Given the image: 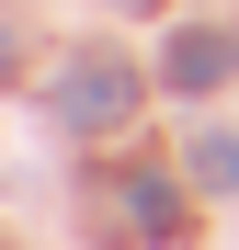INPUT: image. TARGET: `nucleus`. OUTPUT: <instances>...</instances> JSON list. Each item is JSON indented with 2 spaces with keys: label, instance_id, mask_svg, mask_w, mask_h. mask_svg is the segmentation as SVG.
<instances>
[{
  "label": "nucleus",
  "instance_id": "1",
  "mask_svg": "<svg viewBox=\"0 0 239 250\" xmlns=\"http://www.w3.org/2000/svg\"><path fill=\"white\" fill-rule=\"evenodd\" d=\"M57 114H68V125H91V137H103V125H126V114H137V68L80 57V68L57 80Z\"/></svg>",
  "mask_w": 239,
  "mask_h": 250
},
{
  "label": "nucleus",
  "instance_id": "4",
  "mask_svg": "<svg viewBox=\"0 0 239 250\" xmlns=\"http://www.w3.org/2000/svg\"><path fill=\"white\" fill-rule=\"evenodd\" d=\"M194 182H217V193H239V137H194Z\"/></svg>",
  "mask_w": 239,
  "mask_h": 250
},
{
  "label": "nucleus",
  "instance_id": "3",
  "mask_svg": "<svg viewBox=\"0 0 239 250\" xmlns=\"http://www.w3.org/2000/svg\"><path fill=\"white\" fill-rule=\"evenodd\" d=\"M126 216H137L148 239H171V228H182V193L159 182V171H137V193H126Z\"/></svg>",
  "mask_w": 239,
  "mask_h": 250
},
{
  "label": "nucleus",
  "instance_id": "2",
  "mask_svg": "<svg viewBox=\"0 0 239 250\" xmlns=\"http://www.w3.org/2000/svg\"><path fill=\"white\" fill-rule=\"evenodd\" d=\"M228 68H239V34H182L171 46V91H217Z\"/></svg>",
  "mask_w": 239,
  "mask_h": 250
}]
</instances>
